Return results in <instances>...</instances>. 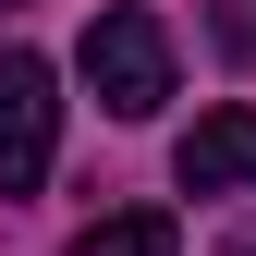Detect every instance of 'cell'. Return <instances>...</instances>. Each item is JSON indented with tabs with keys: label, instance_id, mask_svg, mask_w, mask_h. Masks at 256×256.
<instances>
[{
	"label": "cell",
	"instance_id": "6da1fadb",
	"mask_svg": "<svg viewBox=\"0 0 256 256\" xmlns=\"http://www.w3.org/2000/svg\"><path fill=\"white\" fill-rule=\"evenodd\" d=\"M74 74H86V98H98L110 122H146L158 98H171V37H158V12H98L86 24V49H74Z\"/></svg>",
	"mask_w": 256,
	"mask_h": 256
},
{
	"label": "cell",
	"instance_id": "7a4b0ae2",
	"mask_svg": "<svg viewBox=\"0 0 256 256\" xmlns=\"http://www.w3.org/2000/svg\"><path fill=\"white\" fill-rule=\"evenodd\" d=\"M61 146V74L37 49H0V196H37Z\"/></svg>",
	"mask_w": 256,
	"mask_h": 256
},
{
	"label": "cell",
	"instance_id": "3957f363",
	"mask_svg": "<svg viewBox=\"0 0 256 256\" xmlns=\"http://www.w3.org/2000/svg\"><path fill=\"white\" fill-rule=\"evenodd\" d=\"M171 171H183V196H256V110H208L171 146Z\"/></svg>",
	"mask_w": 256,
	"mask_h": 256
},
{
	"label": "cell",
	"instance_id": "277c9868",
	"mask_svg": "<svg viewBox=\"0 0 256 256\" xmlns=\"http://www.w3.org/2000/svg\"><path fill=\"white\" fill-rule=\"evenodd\" d=\"M74 256H183V220L171 208H110V220H86Z\"/></svg>",
	"mask_w": 256,
	"mask_h": 256
},
{
	"label": "cell",
	"instance_id": "5b68a950",
	"mask_svg": "<svg viewBox=\"0 0 256 256\" xmlns=\"http://www.w3.org/2000/svg\"><path fill=\"white\" fill-rule=\"evenodd\" d=\"M208 37L232 49V61H256V0H208Z\"/></svg>",
	"mask_w": 256,
	"mask_h": 256
},
{
	"label": "cell",
	"instance_id": "8992f818",
	"mask_svg": "<svg viewBox=\"0 0 256 256\" xmlns=\"http://www.w3.org/2000/svg\"><path fill=\"white\" fill-rule=\"evenodd\" d=\"M232 256H256V232H244V244H232Z\"/></svg>",
	"mask_w": 256,
	"mask_h": 256
}]
</instances>
